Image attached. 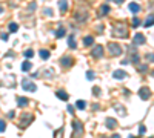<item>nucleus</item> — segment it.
Instances as JSON below:
<instances>
[{"mask_svg": "<svg viewBox=\"0 0 154 138\" xmlns=\"http://www.w3.org/2000/svg\"><path fill=\"white\" fill-rule=\"evenodd\" d=\"M126 32H128V29H126V26H125V25H117V26L114 28V32H112V34H114L116 37L126 38V35H128Z\"/></svg>", "mask_w": 154, "mask_h": 138, "instance_id": "f257e3e1", "label": "nucleus"}, {"mask_svg": "<svg viewBox=\"0 0 154 138\" xmlns=\"http://www.w3.org/2000/svg\"><path fill=\"white\" fill-rule=\"evenodd\" d=\"M59 8H60L62 12H66V9H68V0H60V2H59Z\"/></svg>", "mask_w": 154, "mask_h": 138, "instance_id": "f8f14e48", "label": "nucleus"}, {"mask_svg": "<svg viewBox=\"0 0 154 138\" xmlns=\"http://www.w3.org/2000/svg\"><path fill=\"white\" fill-rule=\"evenodd\" d=\"M5 127H6L5 121H3V120H0V132H3V130H5Z\"/></svg>", "mask_w": 154, "mask_h": 138, "instance_id": "c85d7f7f", "label": "nucleus"}, {"mask_svg": "<svg viewBox=\"0 0 154 138\" xmlns=\"http://www.w3.org/2000/svg\"><path fill=\"white\" fill-rule=\"evenodd\" d=\"M28 103H29V101H28V98H23V97H19V98H17V104H19V106H22V108H23V106H26Z\"/></svg>", "mask_w": 154, "mask_h": 138, "instance_id": "6ab92c4d", "label": "nucleus"}, {"mask_svg": "<svg viewBox=\"0 0 154 138\" xmlns=\"http://www.w3.org/2000/svg\"><path fill=\"white\" fill-rule=\"evenodd\" d=\"M133 43H134L136 46H140V44H143V43H145V37H143V35L139 32V34H136V35H134V40H133Z\"/></svg>", "mask_w": 154, "mask_h": 138, "instance_id": "423d86ee", "label": "nucleus"}, {"mask_svg": "<svg viewBox=\"0 0 154 138\" xmlns=\"http://www.w3.org/2000/svg\"><path fill=\"white\" fill-rule=\"evenodd\" d=\"M68 43H69V48H71V49H75V48H77V44H75V40H74V35H72V34L68 37Z\"/></svg>", "mask_w": 154, "mask_h": 138, "instance_id": "dca6fc26", "label": "nucleus"}, {"mask_svg": "<svg viewBox=\"0 0 154 138\" xmlns=\"http://www.w3.org/2000/svg\"><path fill=\"white\" fill-rule=\"evenodd\" d=\"M139 25H140V20H139L137 17H134V19H133V26H134V28H137Z\"/></svg>", "mask_w": 154, "mask_h": 138, "instance_id": "cd10ccee", "label": "nucleus"}, {"mask_svg": "<svg viewBox=\"0 0 154 138\" xmlns=\"http://www.w3.org/2000/svg\"><path fill=\"white\" fill-rule=\"evenodd\" d=\"M111 138H120V135H117V133H114V135H112Z\"/></svg>", "mask_w": 154, "mask_h": 138, "instance_id": "e433bc0d", "label": "nucleus"}, {"mask_svg": "<svg viewBox=\"0 0 154 138\" xmlns=\"http://www.w3.org/2000/svg\"><path fill=\"white\" fill-rule=\"evenodd\" d=\"M68 112H69V114H74V109H72V106H68Z\"/></svg>", "mask_w": 154, "mask_h": 138, "instance_id": "473e14b6", "label": "nucleus"}, {"mask_svg": "<svg viewBox=\"0 0 154 138\" xmlns=\"http://www.w3.org/2000/svg\"><path fill=\"white\" fill-rule=\"evenodd\" d=\"M145 132H146V127H145L143 124H140V126H139V135H143Z\"/></svg>", "mask_w": 154, "mask_h": 138, "instance_id": "bb28decb", "label": "nucleus"}, {"mask_svg": "<svg viewBox=\"0 0 154 138\" xmlns=\"http://www.w3.org/2000/svg\"><path fill=\"white\" fill-rule=\"evenodd\" d=\"M2 38L3 40H8V34H2Z\"/></svg>", "mask_w": 154, "mask_h": 138, "instance_id": "f704fd0d", "label": "nucleus"}, {"mask_svg": "<svg viewBox=\"0 0 154 138\" xmlns=\"http://www.w3.org/2000/svg\"><path fill=\"white\" fill-rule=\"evenodd\" d=\"M112 77H114V78H117V80H123V78L126 77V72L122 71V69H117V71H114Z\"/></svg>", "mask_w": 154, "mask_h": 138, "instance_id": "6e6552de", "label": "nucleus"}, {"mask_svg": "<svg viewBox=\"0 0 154 138\" xmlns=\"http://www.w3.org/2000/svg\"><path fill=\"white\" fill-rule=\"evenodd\" d=\"M60 63H62L63 68H69V66H72V58L71 57H63L60 60Z\"/></svg>", "mask_w": 154, "mask_h": 138, "instance_id": "1a4fd4ad", "label": "nucleus"}, {"mask_svg": "<svg viewBox=\"0 0 154 138\" xmlns=\"http://www.w3.org/2000/svg\"><path fill=\"white\" fill-rule=\"evenodd\" d=\"M72 126H74V132H75V135H77V136L82 135V132H83V126H82L79 121H74V123H72Z\"/></svg>", "mask_w": 154, "mask_h": 138, "instance_id": "0eeeda50", "label": "nucleus"}, {"mask_svg": "<svg viewBox=\"0 0 154 138\" xmlns=\"http://www.w3.org/2000/svg\"><path fill=\"white\" fill-rule=\"evenodd\" d=\"M94 77H96V75H94L93 71H88V72H86V78H88V80H94Z\"/></svg>", "mask_w": 154, "mask_h": 138, "instance_id": "a878e982", "label": "nucleus"}, {"mask_svg": "<svg viewBox=\"0 0 154 138\" xmlns=\"http://www.w3.org/2000/svg\"><path fill=\"white\" fill-rule=\"evenodd\" d=\"M22 87L25 89V90H28V92H34L37 87H35V84L32 83V81H29V80H23L22 81Z\"/></svg>", "mask_w": 154, "mask_h": 138, "instance_id": "20e7f679", "label": "nucleus"}, {"mask_svg": "<svg viewBox=\"0 0 154 138\" xmlns=\"http://www.w3.org/2000/svg\"><path fill=\"white\" fill-rule=\"evenodd\" d=\"M14 115H16V114H14V111H11V112L8 114V117H9V118H14Z\"/></svg>", "mask_w": 154, "mask_h": 138, "instance_id": "72a5a7b5", "label": "nucleus"}, {"mask_svg": "<svg viewBox=\"0 0 154 138\" xmlns=\"http://www.w3.org/2000/svg\"><path fill=\"white\" fill-rule=\"evenodd\" d=\"M91 57H94V58H102L103 57V46L102 44H96L94 46L93 51H91Z\"/></svg>", "mask_w": 154, "mask_h": 138, "instance_id": "7ed1b4c3", "label": "nucleus"}, {"mask_svg": "<svg viewBox=\"0 0 154 138\" xmlns=\"http://www.w3.org/2000/svg\"><path fill=\"white\" fill-rule=\"evenodd\" d=\"M23 55H25V57H26V58H31V57H32V55H34V51H32V49H26V51H25V54H23Z\"/></svg>", "mask_w": 154, "mask_h": 138, "instance_id": "393cba45", "label": "nucleus"}, {"mask_svg": "<svg viewBox=\"0 0 154 138\" xmlns=\"http://www.w3.org/2000/svg\"><path fill=\"white\" fill-rule=\"evenodd\" d=\"M93 92H94V95H97V97H99V95H100V87H94V89H93Z\"/></svg>", "mask_w": 154, "mask_h": 138, "instance_id": "c756f323", "label": "nucleus"}, {"mask_svg": "<svg viewBox=\"0 0 154 138\" xmlns=\"http://www.w3.org/2000/svg\"><path fill=\"white\" fill-rule=\"evenodd\" d=\"M116 126H117V121H116L114 118H106V127L108 129H114Z\"/></svg>", "mask_w": 154, "mask_h": 138, "instance_id": "9b49d317", "label": "nucleus"}, {"mask_svg": "<svg viewBox=\"0 0 154 138\" xmlns=\"http://www.w3.org/2000/svg\"><path fill=\"white\" fill-rule=\"evenodd\" d=\"M17 29H19V25L17 23H9V31L11 32H16Z\"/></svg>", "mask_w": 154, "mask_h": 138, "instance_id": "5701e85b", "label": "nucleus"}, {"mask_svg": "<svg viewBox=\"0 0 154 138\" xmlns=\"http://www.w3.org/2000/svg\"><path fill=\"white\" fill-rule=\"evenodd\" d=\"M63 35H65V29H63V28H59V29H57V32H56V37H59V38H60V37H63Z\"/></svg>", "mask_w": 154, "mask_h": 138, "instance_id": "b1692460", "label": "nucleus"}, {"mask_svg": "<svg viewBox=\"0 0 154 138\" xmlns=\"http://www.w3.org/2000/svg\"><path fill=\"white\" fill-rule=\"evenodd\" d=\"M109 12V6L108 5H102L100 6V12H99V16L102 17V16H105V14H108Z\"/></svg>", "mask_w": 154, "mask_h": 138, "instance_id": "f3484780", "label": "nucleus"}, {"mask_svg": "<svg viewBox=\"0 0 154 138\" xmlns=\"http://www.w3.org/2000/svg\"><path fill=\"white\" fill-rule=\"evenodd\" d=\"M114 2H116V3H119V5H120V3H123V2H125V0H114Z\"/></svg>", "mask_w": 154, "mask_h": 138, "instance_id": "c9c22d12", "label": "nucleus"}, {"mask_svg": "<svg viewBox=\"0 0 154 138\" xmlns=\"http://www.w3.org/2000/svg\"><path fill=\"white\" fill-rule=\"evenodd\" d=\"M130 11H131V12H134V14H137V12L140 11V6H139L136 2H133V3H130Z\"/></svg>", "mask_w": 154, "mask_h": 138, "instance_id": "4468645a", "label": "nucleus"}, {"mask_svg": "<svg viewBox=\"0 0 154 138\" xmlns=\"http://www.w3.org/2000/svg\"><path fill=\"white\" fill-rule=\"evenodd\" d=\"M146 58H148L149 62H154V54H148V55H146Z\"/></svg>", "mask_w": 154, "mask_h": 138, "instance_id": "2f4dec72", "label": "nucleus"}, {"mask_svg": "<svg viewBox=\"0 0 154 138\" xmlns=\"http://www.w3.org/2000/svg\"><path fill=\"white\" fill-rule=\"evenodd\" d=\"M22 71H23V72L31 71V63H29V62H23V63H22Z\"/></svg>", "mask_w": 154, "mask_h": 138, "instance_id": "aec40b11", "label": "nucleus"}, {"mask_svg": "<svg viewBox=\"0 0 154 138\" xmlns=\"http://www.w3.org/2000/svg\"><path fill=\"white\" fill-rule=\"evenodd\" d=\"M32 121V115H29V114H26V115H23V120L20 121V126L22 127H25L28 123H31Z\"/></svg>", "mask_w": 154, "mask_h": 138, "instance_id": "9d476101", "label": "nucleus"}, {"mask_svg": "<svg viewBox=\"0 0 154 138\" xmlns=\"http://www.w3.org/2000/svg\"><path fill=\"white\" fill-rule=\"evenodd\" d=\"M75 108H77V109H80V111H83V109L86 108V103H85L83 100H79V101L75 103Z\"/></svg>", "mask_w": 154, "mask_h": 138, "instance_id": "412c9836", "label": "nucleus"}, {"mask_svg": "<svg viewBox=\"0 0 154 138\" xmlns=\"http://www.w3.org/2000/svg\"><path fill=\"white\" fill-rule=\"evenodd\" d=\"M39 54H40V57L43 60H48L49 58V51L48 49H40V52H39Z\"/></svg>", "mask_w": 154, "mask_h": 138, "instance_id": "a211bd4d", "label": "nucleus"}, {"mask_svg": "<svg viewBox=\"0 0 154 138\" xmlns=\"http://www.w3.org/2000/svg\"><path fill=\"white\" fill-rule=\"evenodd\" d=\"M108 49H109V54L112 57H119L122 54V48L117 43H108Z\"/></svg>", "mask_w": 154, "mask_h": 138, "instance_id": "f03ea898", "label": "nucleus"}, {"mask_svg": "<svg viewBox=\"0 0 154 138\" xmlns=\"http://www.w3.org/2000/svg\"><path fill=\"white\" fill-rule=\"evenodd\" d=\"M56 95H57L60 100H63V101H66V100H68V94H66L65 90H57V92H56Z\"/></svg>", "mask_w": 154, "mask_h": 138, "instance_id": "ddd939ff", "label": "nucleus"}, {"mask_svg": "<svg viewBox=\"0 0 154 138\" xmlns=\"http://www.w3.org/2000/svg\"><path fill=\"white\" fill-rule=\"evenodd\" d=\"M152 23H154V16H148V19L145 20V23H143V25H145V26H151Z\"/></svg>", "mask_w": 154, "mask_h": 138, "instance_id": "4be33fe9", "label": "nucleus"}, {"mask_svg": "<svg viewBox=\"0 0 154 138\" xmlns=\"http://www.w3.org/2000/svg\"><path fill=\"white\" fill-rule=\"evenodd\" d=\"M93 43H94V37H93V35H88V37L83 38V44H85V46H91Z\"/></svg>", "mask_w": 154, "mask_h": 138, "instance_id": "2eb2a0df", "label": "nucleus"}, {"mask_svg": "<svg viewBox=\"0 0 154 138\" xmlns=\"http://www.w3.org/2000/svg\"><path fill=\"white\" fill-rule=\"evenodd\" d=\"M139 95H140L142 100H148V98L151 97V89H149V87H142V89L139 90Z\"/></svg>", "mask_w": 154, "mask_h": 138, "instance_id": "39448f33", "label": "nucleus"}, {"mask_svg": "<svg viewBox=\"0 0 154 138\" xmlns=\"http://www.w3.org/2000/svg\"><path fill=\"white\" fill-rule=\"evenodd\" d=\"M146 69H148V66H145V65H143V66H140V68H139V72H143V74H145V72H146Z\"/></svg>", "mask_w": 154, "mask_h": 138, "instance_id": "7c9ffc66", "label": "nucleus"}]
</instances>
